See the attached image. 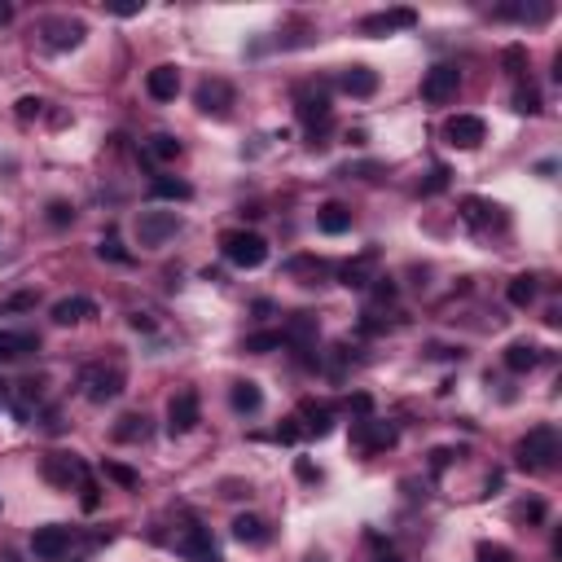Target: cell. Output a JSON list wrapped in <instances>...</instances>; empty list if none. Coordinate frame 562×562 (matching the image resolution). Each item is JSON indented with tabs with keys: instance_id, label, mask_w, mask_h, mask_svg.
<instances>
[{
	"instance_id": "5",
	"label": "cell",
	"mask_w": 562,
	"mask_h": 562,
	"mask_svg": "<svg viewBox=\"0 0 562 562\" xmlns=\"http://www.w3.org/2000/svg\"><path fill=\"white\" fill-rule=\"evenodd\" d=\"M181 233V216L176 212H141L136 216V237L141 246H163L167 237Z\"/></svg>"
},
{
	"instance_id": "46",
	"label": "cell",
	"mask_w": 562,
	"mask_h": 562,
	"mask_svg": "<svg viewBox=\"0 0 562 562\" xmlns=\"http://www.w3.org/2000/svg\"><path fill=\"white\" fill-rule=\"evenodd\" d=\"M145 4L141 0H119V4H111V13H119V18H136Z\"/></svg>"
},
{
	"instance_id": "16",
	"label": "cell",
	"mask_w": 562,
	"mask_h": 562,
	"mask_svg": "<svg viewBox=\"0 0 562 562\" xmlns=\"http://www.w3.org/2000/svg\"><path fill=\"white\" fill-rule=\"evenodd\" d=\"M145 93H150L154 102H176V93H181V71H176V66H154V71L145 75Z\"/></svg>"
},
{
	"instance_id": "15",
	"label": "cell",
	"mask_w": 562,
	"mask_h": 562,
	"mask_svg": "<svg viewBox=\"0 0 562 562\" xmlns=\"http://www.w3.org/2000/svg\"><path fill=\"white\" fill-rule=\"evenodd\" d=\"M44 479L58 483V488H71V483H84L89 470H84V461H75L66 452H53V457H44Z\"/></svg>"
},
{
	"instance_id": "1",
	"label": "cell",
	"mask_w": 562,
	"mask_h": 562,
	"mask_svg": "<svg viewBox=\"0 0 562 562\" xmlns=\"http://www.w3.org/2000/svg\"><path fill=\"white\" fill-rule=\"evenodd\" d=\"M514 457H519V466L532 470V474L554 470V461H558V431H554V427H532V431L519 440Z\"/></svg>"
},
{
	"instance_id": "3",
	"label": "cell",
	"mask_w": 562,
	"mask_h": 562,
	"mask_svg": "<svg viewBox=\"0 0 562 562\" xmlns=\"http://www.w3.org/2000/svg\"><path fill=\"white\" fill-rule=\"evenodd\" d=\"M123 369L119 365H89L84 373H80V387H84V400H93V404H111L114 396L123 391Z\"/></svg>"
},
{
	"instance_id": "17",
	"label": "cell",
	"mask_w": 562,
	"mask_h": 562,
	"mask_svg": "<svg viewBox=\"0 0 562 562\" xmlns=\"http://www.w3.org/2000/svg\"><path fill=\"white\" fill-rule=\"evenodd\" d=\"M93 317H97V304L84 299V295H71V299L53 304V321L58 326H80V321H93Z\"/></svg>"
},
{
	"instance_id": "24",
	"label": "cell",
	"mask_w": 562,
	"mask_h": 562,
	"mask_svg": "<svg viewBox=\"0 0 562 562\" xmlns=\"http://www.w3.org/2000/svg\"><path fill=\"white\" fill-rule=\"evenodd\" d=\"M114 440L119 444H145L150 440V418L145 413H123L114 422Z\"/></svg>"
},
{
	"instance_id": "50",
	"label": "cell",
	"mask_w": 562,
	"mask_h": 562,
	"mask_svg": "<svg viewBox=\"0 0 562 562\" xmlns=\"http://www.w3.org/2000/svg\"><path fill=\"white\" fill-rule=\"evenodd\" d=\"M9 18H13V9H9V4H0V27H4Z\"/></svg>"
},
{
	"instance_id": "8",
	"label": "cell",
	"mask_w": 562,
	"mask_h": 562,
	"mask_svg": "<svg viewBox=\"0 0 562 562\" xmlns=\"http://www.w3.org/2000/svg\"><path fill=\"white\" fill-rule=\"evenodd\" d=\"M40 35H44V44L49 49H75V44H84V35H89V27L80 22V18H44L40 22Z\"/></svg>"
},
{
	"instance_id": "41",
	"label": "cell",
	"mask_w": 562,
	"mask_h": 562,
	"mask_svg": "<svg viewBox=\"0 0 562 562\" xmlns=\"http://www.w3.org/2000/svg\"><path fill=\"white\" fill-rule=\"evenodd\" d=\"M440 189H449V167H435V172H431V181H427V189H422V194H440Z\"/></svg>"
},
{
	"instance_id": "45",
	"label": "cell",
	"mask_w": 562,
	"mask_h": 562,
	"mask_svg": "<svg viewBox=\"0 0 562 562\" xmlns=\"http://www.w3.org/2000/svg\"><path fill=\"white\" fill-rule=\"evenodd\" d=\"M40 111H44V102H40V97H22V102H18V119H35Z\"/></svg>"
},
{
	"instance_id": "18",
	"label": "cell",
	"mask_w": 562,
	"mask_h": 562,
	"mask_svg": "<svg viewBox=\"0 0 562 562\" xmlns=\"http://www.w3.org/2000/svg\"><path fill=\"white\" fill-rule=\"evenodd\" d=\"M338 84H343L347 97H373V93H378V71H369V66H347V71L338 75Z\"/></svg>"
},
{
	"instance_id": "9",
	"label": "cell",
	"mask_w": 562,
	"mask_h": 562,
	"mask_svg": "<svg viewBox=\"0 0 562 562\" xmlns=\"http://www.w3.org/2000/svg\"><path fill=\"white\" fill-rule=\"evenodd\" d=\"M444 136H449V145H457V150H479L488 141V123L479 114H452L449 123H444Z\"/></svg>"
},
{
	"instance_id": "26",
	"label": "cell",
	"mask_w": 562,
	"mask_h": 562,
	"mask_svg": "<svg viewBox=\"0 0 562 562\" xmlns=\"http://www.w3.org/2000/svg\"><path fill=\"white\" fill-rule=\"evenodd\" d=\"M233 536H237L242 545H264V541H268V523H264L259 514H237V519H233Z\"/></svg>"
},
{
	"instance_id": "44",
	"label": "cell",
	"mask_w": 562,
	"mask_h": 562,
	"mask_svg": "<svg viewBox=\"0 0 562 562\" xmlns=\"http://www.w3.org/2000/svg\"><path fill=\"white\" fill-rule=\"evenodd\" d=\"M514 519H532V523H536V519H545V505H541V501H527V505L514 510Z\"/></svg>"
},
{
	"instance_id": "39",
	"label": "cell",
	"mask_w": 562,
	"mask_h": 562,
	"mask_svg": "<svg viewBox=\"0 0 562 562\" xmlns=\"http://www.w3.org/2000/svg\"><path fill=\"white\" fill-rule=\"evenodd\" d=\"M523 62H527L523 44H510V49H505V66H510V75H523Z\"/></svg>"
},
{
	"instance_id": "35",
	"label": "cell",
	"mask_w": 562,
	"mask_h": 562,
	"mask_svg": "<svg viewBox=\"0 0 562 562\" xmlns=\"http://www.w3.org/2000/svg\"><path fill=\"white\" fill-rule=\"evenodd\" d=\"M97 255H102V259H114V264H132V255H127V250H123V246H119V237H102V246H97Z\"/></svg>"
},
{
	"instance_id": "12",
	"label": "cell",
	"mask_w": 562,
	"mask_h": 562,
	"mask_svg": "<svg viewBox=\"0 0 562 562\" xmlns=\"http://www.w3.org/2000/svg\"><path fill=\"white\" fill-rule=\"evenodd\" d=\"M312 343H317V317L312 312H295L290 317V326L281 330V347H295L299 356H304V365H312Z\"/></svg>"
},
{
	"instance_id": "25",
	"label": "cell",
	"mask_w": 562,
	"mask_h": 562,
	"mask_svg": "<svg viewBox=\"0 0 562 562\" xmlns=\"http://www.w3.org/2000/svg\"><path fill=\"white\" fill-rule=\"evenodd\" d=\"M536 365H541V347H536V343H510V347H505V369L532 373Z\"/></svg>"
},
{
	"instance_id": "36",
	"label": "cell",
	"mask_w": 562,
	"mask_h": 562,
	"mask_svg": "<svg viewBox=\"0 0 562 562\" xmlns=\"http://www.w3.org/2000/svg\"><path fill=\"white\" fill-rule=\"evenodd\" d=\"M102 470H106V479L123 483V488H136V483H141V479H136V470H127V466H119V461H106Z\"/></svg>"
},
{
	"instance_id": "22",
	"label": "cell",
	"mask_w": 562,
	"mask_h": 562,
	"mask_svg": "<svg viewBox=\"0 0 562 562\" xmlns=\"http://www.w3.org/2000/svg\"><path fill=\"white\" fill-rule=\"evenodd\" d=\"M40 351V338L27 335V330H0V360H18V356H31Z\"/></svg>"
},
{
	"instance_id": "48",
	"label": "cell",
	"mask_w": 562,
	"mask_h": 562,
	"mask_svg": "<svg viewBox=\"0 0 562 562\" xmlns=\"http://www.w3.org/2000/svg\"><path fill=\"white\" fill-rule=\"evenodd\" d=\"M132 326H136V330H154V321H150L145 312H136V317H132Z\"/></svg>"
},
{
	"instance_id": "13",
	"label": "cell",
	"mask_w": 562,
	"mask_h": 562,
	"mask_svg": "<svg viewBox=\"0 0 562 562\" xmlns=\"http://www.w3.org/2000/svg\"><path fill=\"white\" fill-rule=\"evenodd\" d=\"M181 554L189 562H225L220 558V550H216V541H212V532L207 527H198V523H189L185 532H181Z\"/></svg>"
},
{
	"instance_id": "32",
	"label": "cell",
	"mask_w": 562,
	"mask_h": 562,
	"mask_svg": "<svg viewBox=\"0 0 562 562\" xmlns=\"http://www.w3.org/2000/svg\"><path fill=\"white\" fill-rule=\"evenodd\" d=\"M150 154L163 158V163H172V158H181V141L167 136V132H158V136H150Z\"/></svg>"
},
{
	"instance_id": "40",
	"label": "cell",
	"mask_w": 562,
	"mask_h": 562,
	"mask_svg": "<svg viewBox=\"0 0 562 562\" xmlns=\"http://www.w3.org/2000/svg\"><path fill=\"white\" fill-rule=\"evenodd\" d=\"M277 440H281V444H299V440H304V427H299V418H290V422H281V431H277Z\"/></svg>"
},
{
	"instance_id": "31",
	"label": "cell",
	"mask_w": 562,
	"mask_h": 562,
	"mask_svg": "<svg viewBox=\"0 0 562 562\" xmlns=\"http://www.w3.org/2000/svg\"><path fill=\"white\" fill-rule=\"evenodd\" d=\"M277 347H281V330H264V335H250L242 343V351H250V356H268Z\"/></svg>"
},
{
	"instance_id": "33",
	"label": "cell",
	"mask_w": 562,
	"mask_h": 562,
	"mask_svg": "<svg viewBox=\"0 0 562 562\" xmlns=\"http://www.w3.org/2000/svg\"><path fill=\"white\" fill-rule=\"evenodd\" d=\"M514 111L519 114H541V93L532 84H519L514 89Z\"/></svg>"
},
{
	"instance_id": "21",
	"label": "cell",
	"mask_w": 562,
	"mask_h": 562,
	"mask_svg": "<svg viewBox=\"0 0 562 562\" xmlns=\"http://www.w3.org/2000/svg\"><path fill=\"white\" fill-rule=\"evenodd\" d=\"M299 418H304V431H308V435H317V440L335 431V409H330V404L304 400V404H299Z\"/></svg>"
},
{
	"instance_id": "38",
	"label": "cell",
	"mask_w": 562,
	"mask_h": 562,
	"mask_svg": "<svg viewBox=\"0 0 562 562\" xmlns=\"http://www.w3.org/2000/svg\"><path fill=\"white\" fill-rule=\"evenodd\" d=\"M71 220H75V207H71V203H49V225H71Z\"/></svg>"
},
{
	"instance_id": "20",
	"label": "cell",
	"mask_w": 562,
	"mask_h": 562,
	"mask_svg": "<svg viewBox=\"0 0 562 562\" xmlns=\"http://www.w3.org/2000/svg\"><path fill=\"white\" fill-rule=\"evenodd\" d=\"M228 404H233V413H242V418L259 413V409H264V391H259V382H250V378L233 382V391H228Z\"/></svg>"
},
{
	"instance_id": "51",
	"label": "cell",
	"mask_w": 562,
	"mask_h": 562,
	"mask_svg": "<svg viewBox=\"0 0 562 562\" xmlns=\"http://www.w3.org/2000/svg\"><path fill=\"white\" fill-rule=\"evenodd\" d=\"M308 562H330V558H321V554H312V558H308Z\"/></svg>"
},
{
	"instance_id": "4",
	"label": "cell",
	"mask_w": 562,
	"mask_h": 562,
	"mask_svg": "<svg viewBox=\"0 0 562 562\" xmlns=\"http://www.w3.org/2000/svg\"><path fill=\"white\" fill-rule=\"evenodd\" d=\"M198 422H203L198 396H194V391H181V396H172V404H167V435H172V440H181V435H189Z\"/></svg>"
},
{
	"instance_id": "42",
	"label": "cell",
	"mask_w": 562,
	"mask_h": 562,
	"mask_svg": "<svg viewBox=\"0 0 562 562\" xmlns=\"http://www.w3.org/2000/svg\"><path fill=\"white\" fill-rule=\"evenodd\" d=\"M295 474H299L304 483H317V479H321V470H317L308 457H299V461H295Z\"/></svg>"
},
{
	"instance_id": "37",
	"label": "cell",
	"mask_w": 562,
	"mask_h": 562,
	"mask_svg": "<svg viewBox=\"0 0 562 562\" xmlns=\"http://www.w3.org/2000/svg\"><path fill=\"white\" fill-rule=\"evenodd\" d=\"M474 562H514V558H510L505 545H488V541H483V545L474 550Z\"/></svg>"
},
{
	"instance_id": "43",
	"label": "cell",
	"mask_w": 562,
	"mask_h": 562,
	"mask_svg": "<svg viewBox=\"0 0 562 562\" xmlns=\"http://www.w3.org/2000/svg\"><path fill=\"white\" fill-rule=\"evenodd\" d=\"M347 409H351L356 418H369V409H373V400H369V396L360 391V396H351V400H347Z\"/></svg>"
},
{
	"instance_id": "7",
	"label": "cell",
	"mask_w": 562,
	"mask_h": 562,
	"mask_svg": "<svg viewBox=\"0 0 562 562\" xmlns=\"http://www.w3.org/2000/svg\"><path fill=\"white\" fill-rule=\"evenodd\" d=\"M351 444L365 452H382L396 444V427L391 422H378V418H356L351 422Z\"/></svg>"
},
{
	"instance_id": "27",
	"label": "cell",
	"mask_w": 562,
	"mask_h": 562,
	"mask_svg": "<svg viewBox=\"0 0 562 562\" xmlns=\"http://www.w3.org/2000/svg\"><path fill=\"white\" fill-rule=\"evenodd\" d=\"M317 228H321V233H330V237H338V233H347V228H351V212H347L343 203H326V207L317 212Z\"/></svg>"
},
{
	"instance_id": "47",
	"label": "cell",
	"mask_w": 562,
	"mask_h": 562,
	"mask_svg": "<svg viewBox=\"0 0 562 562\" xmlns=\"http://www.w3.org/2000/svg\"><path fill=\"white\" fill-rule=\"evenodd\" d=\"M84 510H97V488L84 479Z\"/></svg>"
},
{
	"instance_id": "6",
	"label": "cell",
	"mask_w": 562,
	"mask_h": 562,
	"mask_svg": "<svg viewBox=\"0 0 562 562\" xmlns=\"http://www.w3.org/2000/svg\"><path fill=\"white\" fill-rule=\"evenodd\" d=\"M71 541H75V532L71 527H62V523H49V527H35V536H31V550H35V558L44 562H58L71 554Z\"/></svg>"
},
{
	"instance_id": "28",
	"label": "cell",
	"mask_w": 562,
	"mask_h": 562,
	"mask_svg": "<svg viewBox=\"0 0 562 562\" xmlns=\"http://www.w3.org/2000/svg\"><path fill=\"white\" fill-rule=\"evenodd\" d=\"M299 119L308 123V132H317V123L326 127L330 123V97L317 93V97H299Z\"/></svg>"
},
{
	"instance_id": "10",
	"label": "cell",
	"mask_w": 562,
	"mask_h": 562,
	"mask_svg": "<svg viewBox=\"0 0 562 562\" xmlns=\"http://www.w3.org/2000/svg\"><path fill=\"white\" fill-rule=\"evenodd\" d=\"M457 89H461V71L457 66H431L427 80H422V97L431 106H449L452 97H457Z\"/></svg>"
},
{
	"instance_id": "2",
	"label": "cell",
	"mask_w": 562,
	"mask_h": 562,
	"mask_svg": "<svg viewBox=\"0 0 562 562\" xmlns=\"http://www.w3.org/2000/svg\"><path fill=\"white\" fill-rule=\"evenodd\" d=\"M220 250H225L228 264H237V268H259L268 259V242L259 233H250V228H228L220 237Z\"/></svg>"
},
{
	"instance_id": "14",
	"label": "cell",
	"mask_w": 562,
	"mask_h": 562,
	"mask_svg": "<svg viewBox=\"0 0 562 562\" xmlns=\"http://www.w3.org/2000/svg\"><path fill=\"white\" fill-rule=\"evenodd\" d=\"M409 27H418V13L413 9H387V13L360 18V31L365 35H391V31H409Z\"/></svg>"
},
{
	"instance_id": "30",
	"label": "cell",
	"mask_w": 562,
	"mask_h": 562,
	"mask_svg": "<svg viewBox=\"0 0 562 562\" xmlns=\"http://www.w3.org/2000/svg\"><path fill=\"white\" fill-rule=\"evenodd\" d=\"M536 290H541V286H536V277H532V273H523V277H514V281H510V304H514V308H527V304L536 299Z\"/></svg>"
},
{
	"instance_id": "29",
	"label": "cell",
	"mask_w": 562,
	"mask_h": 562,
	"mask_svg": "<svg viewBox=\"0 0 562 562\" xmlns=\"http://www.w3.org/2000/svg\"><path fill=\"white\" fill-rule=\"evenodd\" d=\"M492 212H497V207L483 203V198H466V203H461V220H466L470 228H483L488 220H492Z\"/></svg>"
},
{
	"instance_id": "19",
	"label": "cell",
	"mask_w": 562,
	"mask_h": 562,
	"mask_svg": "<svg viewBox=\"0 0 562 562\" xmlns=\"http://www.w3.org/2000/svg\"><path fill=\"white\" fill-rule=\"evenodd\" d=\"M373 264H378V255H373V250H365L360 259H351V264H343V268H338V281H343L347 290H365V286L373 281Z\"/></svg>"
},
{
	"instance_id": "23",
	"label": "cell",
	"mask_w": 562,
	"mask_h": 562,
	"mask_svg": "<svg viewBox=\"0 0 562 562\" xmlns=\"http://www.w3.org/2000/svg\"><path fill=\"white\" fill-rule=\"evenodd\" d=\"M150 198L189 203V198H194V185H189V181H181V176H154V181H150Z\"/></svg>"
},
{
	"instance_id": "11",
	"label": "cell",
	"mask_w": 562,
	"mask_h": 562,
	"mask_svg": "<svg viewBox=\"0 0 562 562\" xmlns=\"http://www.w3.org/2000/svg\"><path fill=\"white\" fill-rule=\"evenodd\" d=\"M194 102H198V111L212 114V119H228L233 114V84L228 80H203Z\"/></svg>"
},
{
	"instance_id": "49",
	"label": "cell",
	"mask_w": 562,
	"mask_h": 562,
	"mask_svg": "<svg viewBox=\"0 0 562 562\" xmlns=\"http://www.w3.org/2000/svg\"><path fill=\"white\" fill-rule=\"evenodd\" d=\"M373 562H404V558H400L396 550H378V558H373Z\"/></svg>"
},
{
	"instance_id": "34",
	"label": "cell",
	"mask_w": 562,
	"mask_h": 562,
	"mask_svg": "<svg viewBox=\"0 0 562 562\" xmlns=\"http://www.w3.org/2000/svg\"><path fill=\"white\" fill-rule=\"evenodd\" d=\"M40 304V295L35 290H22V295H9V299H0V317H9V312H31Z\"/></svg>"
}]
</instances>
